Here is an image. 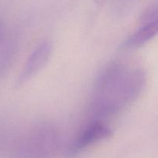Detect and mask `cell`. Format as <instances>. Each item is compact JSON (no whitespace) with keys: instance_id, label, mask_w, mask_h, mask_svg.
<instances>
[{"instance_id":"cell-1","label":"cell","mask_w":158,"mask_h":158,"mask_svg":"<svg viewBox=\"0 0 158 158\" xmlns=\"http://www.w3.org/2000/svg\"><path fill=\"white\" fill-rule=\"evenodd\" d=\"M144 81L141 69H129L120 62L110 63L96 81L91 103L93 115L102 118L117 114L138 97Z\"/></svg>"},{"instance_id":"cell-2","label":"cell","mask_w":158,"mask_h":158,"mask_svg":"<svg viewBox=\"0 0 158 158\" xmlns=\"http://www.w3.org/2000/svg\"><path fill=\"white\" fill-rule=\"evenodd\" d=\"M57 135L53 128L35 130L23 148V158H52L57 149Z\"/></svg>"},{"instance_id":"cell-3","label":"cell","mask_w":158,"mask_h":158,"mask_svg":"<svg viewBox=\"0 0 158 158\" xmlns=\"http://www.w3.org/2000/svg\"><path fill=\"white\" fill-rule=\"evenodd\" d=\"M110 128L101 121L95 120L88 124L80 132L69 149V154L73 156L83 151L90 145L107 139L112 135Z\"/></svg>"},{"instance_id":"cell-4","label":"cell","mask_w":158,"mask_h":158,"mask_svg":"<svg viewBox=\"0 0 158 158\" xmlns=\"http://www.w3.org/2000/svg\"><path fill=\"white\" fill-rule=\"evenodd\" d=\"M52 52L51 43L46 41L39 45L25 63L18 78V85H23L40 73L49 61Z\"/></svg>"},{"instance_id":"cell-5","label":"cell","mask_w":158,"mask_h":158,"mask_svg":"<svg viewBox=\"0 0 158 158\" xmlns=\"http://www.w3.org/2000/svg\"><path fill=\"white\" fill-rule=\"evenodd\" d=\"M158 34V18L144 22L143 25L131 34L121 44L122 50L137 49Z\"/></svg>"},{"instance_id":"cell-6","label":"cell","mask_w":158,"mask_h":158,"mask_svg":"<svg viewBox=\"0 0 158 158\" xmlns=\"http://www.w3.org/2000/svg\"><path fill=\"white\" fill-rule=\"evenodd\" d=\"M108 1H109V0H95L96 3H97V5H99V6H103V5H104L105 3L107 2Z\"/></svg>"},{"instance_id":"cell-7","label":"cell","mask_w":158,"mask_h":158,"mask_svg":"<svg viewBox=\"0 0 158 158\" xmlns=\"http://www.w3.org/2000/svg\"><path fill=\"white\" fill-rule=\"evenodd\" d=\"M0 35H1V26H0Z\"/></svg>"}]
</instances>
